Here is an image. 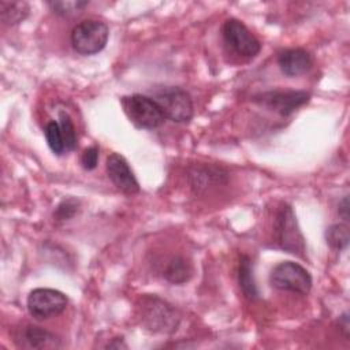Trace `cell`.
Returning <instances> with one entry per match:
<instances>
[{
    "instance_id": "cell-1",
    "label": "cell",
    "mask_w": 350,
    "mask_h": 350,
    "mask_svg": "<svg viewBox=\"0 0 350 350\" xmlns=\"http://www.w3.org/2000/svg\"><path fill=\"white\" fill-rule=\"evenodd\" d=\"M137 316L141 325L153 334H172L180 323V316L171 304L149 294L138 299Z\"/></svg>"
},
{
    "instance_id": "cell-2",
    "label": "cell",
    "mask_w": 350,
    "mask_h": 350,
    "mask_svg": "<svg viewBox=\"0 0 350 350\" xmlns=\"http://www.w3.org/2000/svg\"><path fill=\"white\" fill-rule=\"evenodd\" d=\"M120 104L129 120L138 129H157L165 120L161 108L149 96L138 93L124 96L120 98Z\"/></svg>"
},
{
    "instance_id": "cell-3",
    "label": "cell",
    "mask_w": 350,
    "mask_h": 350,
    "mask_svg": "<svg viewBox=\"0 0 350 350\" xmlns=\"http://www.w3.org/2000/svg\"><path fill=\"white\" fill-rule=\"evenodd\" d=\"M109 36L108 26L98 19H85L77 23L70 36L71 46L79 55H94L103 51Z\"/></svg>"
},
{
    "instance_id": "cell-4",
    "label": "cell",
    "mask_w": 350,
    "mask_h": 350,
    "mask_svg": "<svg viewBox=\"0 0 350 350\" xmlns=\"http://www.w3.org/2000/svg\"><path fill=\"white\" fill-rule=\"evenodd\" d=\"M275 239L278 245L293 254L302 256L305 252V239L298 227L295 215L290 205L282 204L275 216Z\"/></svg>"
},
{
    "instance_id": "cell-5",
    "label": "cell",
    "mask_w": 350,
    "mask_h": 350,
    "mask_svg": "<svg viewBox=\"0 0 350 350\" xmlns=\"http://www.w3.org/2000/svg\"><path fill=\"white\" fill-rule=\"evenodd\" d=\"M271 284L282 291L306 295L312 288V276L298 262L282 261L273 267L269 275Z\"/></svg>"
},
{
    "instance_id": "cell-6",
    "label": "cell",
    "mask_w": 350,
    "mask_h": 350,
    "mask_svg": "<svg viewBox=\"0 0 350 350\" xmlns=\"http://www.w3.org/2000/svg\"><path fill=\"white\" fill-rule=\"evenodd\" d=\"M154 101L161 108L165 119L176 123L189 122L193 116V101L190 94L178 86L163 88L154 94Z\"/></svg>"
},
{
    "instance_id": "cell-7",
    "label": "cell",
    "mask_w": 350,
    "mask_h": 350,
    "mask_svg": "<svg viewBox=\"0 0 350 350\" xmlns=\"http://www.w3.org/2000/svg\"><path fill=\"white\" fill-rule=\"evenodd\" d=\"M67 297L59 290L40 287L30 291L27 297V310L36 320H48L60 314L67 306Z\"/></svg>"
},
{
    "instance_id": "cell-8",
    "label": "cell",
    "mask_w": 350,
    "mask_h": 350,
    "mask_svg": "<svg viewBox=\"0 0 350 350\" xmlns=\"http://www.w3.org/2000/svg\"><path fill=\"white\" fill-rule=\"evenodd\" d=\"M221 34L224 42L239 56L254 57L261 51L260 41L250 33L243 22L230 18L224 22Z\"/></svg>"
},
{
    "instance_id": "cell-9",
    "label": "cell",
    "mask_w": 350,
    "mask_h": 350,
    "mask_svg": "<svg viewBox=\"0 0 350 350\" xmlns=\"http://www.w3.org/2000/svg\"><path fill=\"white\" fill-rule=\"evenodd\" d=\"M309 98L310 94L304 90H271L256 96L254 101L282 116H288L305 105Z\"/></svg>"
},
{
    "instance_id": "cell-10",
    "label": "cell",
    "mask_w": 350,
    "mask_h": 350,
    "mask_svg": "<svg viewBox=\"0 0 350 350\" xmlns=\"http://www.w3.org/2000/svg\"><path fill=\"white\" fill-rule=\"evenodd\" d=\"M107 175L111 182L126 194H137L139 191L138 180L131 171L127 160L119 153H111L105 163Z\"/></svg>"
},
{
    "instance_id": "cell-11",
    "label": "cell",
    "mask_w": 350,
    "mask_h": 350,
    "mask_svg": "<svg viewBox=\"0 0 350 350\" xmlns=\"http://www.w3.org/2000/svg\"><path fill=\"white\" fill-rule=\"evenodd\" d=\"M14 340L18 347H23V349L52 350V349H59L62 346L60 339L55 334L38 325H31V324H26L21 327L16 331Z\"/></svg>"
},
{
    "instance_id": "cell-12",
    "label": "cell",
    "mask_w": 350,
    "mask_h": 350,
    "mask_svg": "<svg viewBox=\"0 0 350 350\" xmlns=\"http://www.w3.org/2000/svg\"><path fill=\"white\" fill-rule=\"evenodd\" d=\"M312 56L302 48H290L279 53L278 64L287 77H298L312 67Z\"/></svg>"
},
{
    "instance_id": "cell-13",
    "label": "cell",
    "mask_w": 350,
    "mask_h": 350,
    "mask_svg": "<svg viewBox=\"0 0 350 350\" xmlns=\"http://www.w3.org/2000/svg\"><path fill=\"white\" fill-rule=\"evenodd\" d=\"M227 174L217 167L196 165L189 172V182L196 193H202L213 185L226 183Z\"/></svg>"
},
{
    "instance_id": "cell-14",
    "label": "cell",
    "mask_w": 350,
    "mask_h": 350,
    "mask_svg": "<svg viewBox=\"0 0 350 350\" xmlns=\"http://www.w3.org/2000/svg\"><path fill=\"white\" fill-rule=\"evenodd\" d=\"M238 283L242 294L250 299L254 301L258 298L260 293L254 280L253 275V264L252 260L247 256H242L239 260V267H238Z\"/></svg>"
},
{
    "instance_id": "cell-15",
    "label": "cell",
    "mask_w": 350,
    "mask_h": 350,
    "mask_svg": "<svg viewBox=\"0 0 350 350\" xmlns=\"http://www.w3.org/2000/svg\"><path fill=\"white\" fill-rule=\"evenodd\" d=\"M163 276L174 284H182L190 279L191 267L183 257L174 256L165 262Z\"/></svg>"
},
{
    "instance_id": "cell-16",
    "label": "cell",
    "mask_w": 350,
    "mask_h": 350,
    "mask_svg": "<svg viewBox=\"0 0 350 350\" xmlns=\"http://www.w3.org/2000/svg\"><path fill=\"white\" fill-rule=\"evenodd\" d=\"M30 5L26 1H0V18L4 25L14 26L27 18Z\"/></svg>"
},
{
    "instance_id": "cell-17",
    "label": "cell",
    "mask_w": 350,
    "mask_h": 350,
    "mask_svg": "<svg viewBox=\"0 0 350 350\" xmlns=\"http://www.w3.org/2000/svg\"><path fill=\"white\" fill-rule=\"evenodd\" d=\"M327 243L335 250H343L349 245V227L343 223L332 224L325 231Z\"/></svg>"
},
{
    "instance_id": "cell-18",
    "label": "cell",
    "mask_w": 350,
    "mask_h": 350,
    "mask_svg": "<svg viewBox=\"0 0 350 350\" xmlns=\"http://www.w3.org/2000/svg\"><path fill=\"white\" fill-rule=\"evenodd\" d=\"M45 139L46 144L49 146V149L55 153V154H63L66 150V144H64V138H63V133L60 129L59 122L56 120H51L46 123L45 126Z\"/></svg>"
},
{
    "instance_id": "cell-19",
    "label": "cell",
    "mask_w": 350,
    "mask_h": 350,
    "mask_svg": "<svg viewBox=\"0 0 350 350\" xmlns=\"http://www.w3.org/2000/svg\"><path fill=\"white\" fill-rule=\"evenodd\" d=\"M48 7L60 16H71L74 14L81 12L89 1H82V0H63V1H48Z\"/></svg>"
},
{
    "instance_id": "cell-20",
    "label": "cell",
    "mask_w": 350,
    "mask_h": 350,
    "mask_svg": "<svg viewBox=\"0 0 350 350\" xmlns=\"http://www.w3.org/2000/svg\"><path fill=\"white\" fill-rule=\"evenodd\" d=\"M59 124H60V129L63 133L66 150L67 152L74 150L77 148V131H75V126L67 112H64V111L59 112Z\"/></svg>"
},
{
    "instance_id": "cell-21",
    "label": "cell",
    "mask_w": 350,
    "mask_h": 350,
    "mask_svg": "<svg viewBox=\"0 0 350 350\" xmlns=\"http://www.w3.org/2000/svg\"><path fill=\"white\" fill-rule=\"evenodd\" d=\"M78 208H79V201L75 200V198H67V200H63L55 209L53 212V217L55 220L57 221H64V220H68L71 219L77 212H78Z\"/></svg>"
},
{
    "instance_id": "cell-22",
    "label": "cell",
    "mask_w": 350,
    "mask_h": 350,
    "mask_svg": "<svg viewBox=\"0 0 350 350\" xmlns=\"http://www.w3.org/2000/svg\"><path fill=\"white\" fill-rule=\"evenodd\" d=\"M97 161H98V146L93 145L89 146L88 149L83 150L82 156H81V164L85 170L92 171L97 167Z\"/></svg>"
},
{
    "instance_id": "cell-23",
    "label": "cell",
    "mask_w": 350,
    "mask_h": 350,
    "mask_svg": "<svg viewBox=\"0 0 350 350\" xmlns=\"http://www.w3.org/2000/svg\"><path fill=\"white\" fill-rule=\"evenodd\" d=\"M338 213H339V216H340L345 221L349 220V196H345V197L342 198V201L339 202V205H338Z\"/></svg>"
},
{
    "instance_id": "cell-24",
    "label": "cell",
    "mask_w": 350,
    "mask_h": 350,
    "mask_svg": "<svg viewBox=\"0 0 350 350\" xmlns=\"http://www.w3.org/2000/svg\"><path fill=\"white\" fill-rule=\"evenodd\" d=\"M350 325H349V313L347 312H345L340 317H339V328L342 329V332H343V335L346 336V338H349V328Z\"/></svg>"
},
{
    "instance_id": "cell-25",
    "label": "cell",
    "mask_w": 350,
    "mask_h": 350,
    "mask_svg": "<svg viewBox=\"0 0 350 350\" xmlns=\"http://www.w3.org/2000/svg\"><path fill=\"white\" fill-rule=\"evenodd\" d=\"M107 347H109V349H113V347H115V349H120V347L126 349L127 345L123 342V338H113L112 342L107 345Z\"/></svg>"
}]
</instances>
